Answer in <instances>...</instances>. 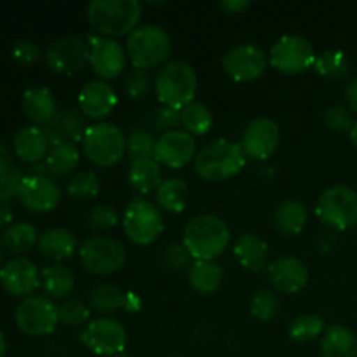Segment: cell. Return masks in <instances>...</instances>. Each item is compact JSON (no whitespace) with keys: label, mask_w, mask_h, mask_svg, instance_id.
<instances>
[{"label":"cell","mask_w":357,"mask_h":357,"mask_svg":"<svg viewBox=\"0 0 357 357\" xmlns=\"http://www.w3.org/2000/svg\"><path fill=\"white\" fill-rule=\"evenodd\" d=\"M181 243L194 260L215 261L229 248L230 230L218 216L199 215L187 223Z\"/></svg>","instance_id":"cell-1"},{"label":"cell","mask_w":357,"mask_h":357,"mask_svg":"<svg viewBox=\"0 0 357 357\" xmlns=\"http://www.w3.org/2000/svg\"><path fill=\"white\" fill-rule=\"evenodd\" d=\"M246 164V155L237 143L230 139H215L197 152L194 169L199 178L211 183L225 181L241 173Z\"/></svg>","instance_id":"cell-2"},{"label":"cell","mask_w":357,"mask_h":357,"mask_svg":"<svg viewBox=\"0 0 357 357\" xmlns=\"http://www.w3.org/2000/svg\"><path fill=\"white\" fill-rule=\"evenodd\" d=\"M87 20L105 37L131 35L142 20L138 0H93L87 6Z\"/></svg>","instance_id":"cell-3"},{"label":"cell","mask_w":357,"mask_h":357,"mask_svg":"<svg viewBox=\"0 0 357 357\" xmlns=\"http://www.w3.org/2000/svg\"><path fill=\"white\" fill-rule=\"evenodd\" d=\"M197 86L195 70L180 59L164 63L153 79V87L160 105H166L174 110H181L194 101Z\"/></svg>","instance_id":"cell-4"},{"label":"cell","mask_w":357,"mask_h":357,"mask_svg":"<svg viewBox=\"0 0 357 357\" xmlns=\"http://www.w3.org/2000/svg\"><path fill=\"white\" fill-rule=\"evenodd\" d=\"M126 52L135 68H155L162 65L169 56L171 38L160 26L143 24L128 37Z\"/></svg>","instance_id":"cell-5"},{"label":"cell","mask_w":357,"mask_h":357,"mask_svg":"<svg viewBox=\"0 0 357 357\" xmlns=\"http://www.w3.org/2000/svg\"><path fill=\"white\" fill-rule=\"evenodd\" d=\"M82 152L98 167H112L126 153V138L121 129L108 122H98L87 128L82 138Z\"/></svg>","instance_id":"cell-6"},{"label":"cell","mask_w":357,"mask_h":357,"mask_svg":"<svg viewBox=\"0 0 357 357\" xmlns=\"http://www.w3.org/2000/svg\"><path fill=\"white\" fill-rule=\"evenodd\" d=\"M122 227L132 244L150 246L164 232V218L155 204L143 197H135L126 208Z\"/></svg>","instance_id":"cell-7"},{"label":"cell","mask_w":357,"mask_h":357,"mask_svg":"<svg viewBox=\"0 0 357 357\" xmlns=\"http://www.w3.org/2000/svg\"><path fill=\"white\" fill-rule=\"evenodd\" d=\"M316 215L330 229H351L357 223V192L344 185L330 187L319 195Z\"/></svg>","instance_id":"cell-8"},{"label":"cell","mask_w":357,"mask_h":357,"mask_svg":"<svg viewBox=\"0 0 357 357\" xmlns=\"http://www.w3.org/2000/svg\"><path fill=\"white\" fill-rule=\"evenodd\" d=\"M80 264L89 274L112 275L126 264V248L117 239L105 236L89 237L79 250Z\"/></svg>","instance_id":"cell-9"},{"label":"cell","mask_w":357,"mask_h":357,"mask_svg":"<svg viewBox=\"0 0 357 357\" xmlns=\"http://www.w3.org/2000/svg\"><path fill=\"white\" fill-rule=\"evenodd\" d=\"M271 65L286 75H298L316 65V51L302 35H284L271 49Z\"/></svg>","instance_id":"cell-10"},{"label":"cell","mask_w":357,"mask_h":357,"mask_svg":"<svg viewBox=\"0 0 357 357\" xmlns=\"http://www.w3.org/2000/svg\"><path fill=\"white\" fill-rule=\"evenodd\" d=\"M14 321L20 331H23L28 337L51 335L59 324L58 307L51 298L31 295L16 307Z\"/></svg>","instance_id":"cell-11"},{"label":"cell","mask_w":357,"mask_h":357,"mask_svg":"<svg viewBox=\"0 0 357 357\" xmlns=\"http://www.w3.org/2000/svg\"><path fill=\"white\" fill-rule=\"evenodd\" d=\"M80 342L96 356L114 357L124 352L128 333L122 323L112 317H98L89 321L80 335Z\"/></svg>","instance_id":"cell-12"},{"label":"cell","mask_w":357,"mask_h":357,"mask_svg":"<svg viewBox=\"0 0 357 357\" xmlns=\"http://www.w3.org/2000/svg\"><path fill=\"white\" fill-rule=\"evenodd\" d=\"M89 58L87 42L75 35L56 38L45 52V63L58 75H73L89 63Z\"/></svg>","instance_id":"cell-13"},{"label":"cell","mask_w":357,"mask_h":357,"mask_svg":"<svg viewBox=\"0 0 357 357\" xmlns=\"http://www.w3.org/2000/svg\"><path fill=\"white\" fill-rule=\"evenodd\" d=\"M87 45H89L91 52L89 65L101 80H114L124 73L128 52L124 51L121 42L110 37L89 33Z\"/></svg>","instance_id":"cell-14"},{"label":"cell","mask_w":357,"mask_h":357,"mask_svg":"<svg viewBox=\"0 0 357 357\" xmlns=\"http://www.w3.org/2000/svg\"><path fill=\"white\" fill-rule=\"evenodd\" d=\"M279 126L271 117H257L250 121L243 132V149L244 155L253 160H267L275 153L279 146Z\"/></svg>","instance_id":"cell-15"},{"label":"cell","mask_w":357,"mask_h":357,"mask_svg":"<svg viewBox=\"0 0 357 357\" xmlns=\"http://www.w3.org/2000/svg\"><path fill=\"white\" fill-rule=\"evenodd\" d=\"M222 66L236 82H251L267 70V54L255 44H241L223 56Z\"/></svg>","instance_id":"cell-16"},{"label":"cell","mask_w":357,"mask_h":357,"mask_svg":"<svg viewBox=\"0 0 357 357\" xmlns=\"http://www.w3.org/2000/svg\"><path fill=\"white\" fill-rule=\"evenodd\" d=\"M61 188L52 178L26 174L17 192V201L31 213H49L59 204Z\"/></svg>","instance_id":"cell-17"},{"label":"cell","mask_w":357,"mask_h":357,"mask_svg":"<svg viewBox=\"0 0 357 357\" xmlns=\"http://www.w3.org/2000/svg\"><path fill=\"white\" fill-rule=\"evenodd\" d=\"M195 139L187 131L174 129V131L160 135L155 143V155L153 159L160 166L171 167V169H181L188 162L195 159Z\"/></svg>","instance_id":"cell-18"},{"label":"cell","mask_w":357,"mask_h":357,"mask_svg":"<svg viewBox=\"0 0 357 357\" xmlns=\"http://www.w3.org/2000/svg\"><path fill=\"white\" fill-rule=\"evenodd\" d=\"M42 274L28 258H13L0 271V284L9 295L28 298L40 286Z\"/></svg>","instance_id":"cell-19"},{"label":"cell","mask_w":357,"mask_h":357,"mask_svg":"<svg viewBox=\"0 0 357 357\" xmlns=\"http://www.w3.org/2000/svg\"><path fill=\"white\" fill-rule=\"evenodd\" d=\"M267 275L279 293L295 295L309 284V267L296 257H281L268 264Z\"/></svg>","instance_id":"cell-20"},{"label":"cell","mask_w":357,"mask_h":357,"mask_svg":"<svg viewBox=\"0 0 357 357\" xmlns=\"http://www.w3.org/2000/svg\"><path fill=\"white\" fill-rule=\"evenodd\" d=\"M87 117L80 112V108H65L58 112L47 124L40 126L47 138L49 146L59 145V143L82 142L87 131Z\"/></svg>","instance_id":"cell-21"},{"label":"cell","mask_w":357,"mask_h":357,"mask_svg":"<svg viewBox=\"0 0 357 357\" xmlns=\"http://www.w3.org/2000/svg\"><path fill=\"white\" fill-rule=\"evenodd\" d=\"M117 107V94L105 80L87 82L79 93V108L87 119L101 121L108 117Z\"/></svg>","instance_id":"cell-22"},{"label":"cell","mask_w":357,"mask_h":357,"mask_svg":"<svg viewBox=\"0 0 357 357\" xmlns=\"http://www.w3.org/2000/svg\"><path fill=\"white\" fill-rule=\"evenodd\" d=\"M79 243L72 230L58 229L45 230L40 237H38V250H40L42 257H45L51 261H65L75 255Z\"/></svg>","instance_id":"cell-23"},{"label":"cell","mask_w":357,"mask_h":357,"mask_svg":"<svg viewBox=\"0 0 357 357\" xmlns=\"http://www.w3.org/2000/svg\"><path fill=\"white\" fill-rule=\"evenodd\" d=\"M14 153L20 157L23 162L37 164L44 159L49 152V142L45 138L44 131L37 126H26V128L17 129L13 139Z\"/></svg>","instance_id":"cell-24"},{"label":"cell","mask_w":357,"mask_h":357,"mask_svg":"<svg viewBox=\"0 0 357 357\" xmlns=\"http://www.w3.org/2000/svg\"><path fill=\"white\" fill-rule=\"evenodd\" d=\"M234 255L244 268L261 272L268 267V246L257 234H244L234 246Z\"/></svg>","instance_id":"cell-25"},{"label":"cell","mask_w":357,"mask_h":357,"mask_svg":"<svg viewBox=\"0 0 357 357\" xmlns=\"http://www.w3.org/2000/svg\"><path fill=\"white\" fill-rule=\"evenodd\" d=\"M21 107H23L24 115L31 122H37L40 126L47 124L58 114L54 96L47 87H31V89L24 91Z\"/></svg>","instance_id":"cell-26"},{"label":"cell","mask_w":357,"mask_h":357,"mask_svg":"<svg viewBox=\"0 0 357 357\" xmlns=\"http://www.w3.org/2000/svg\"><path fill=\"white\" fill-rule=\"evenodd\" d=\"M323 357H357V337L354 331L342 324H333L321 338Z\"/></svg>","instance_id":"cell-27"},{"label":"cell","mask_w":357,"mask_h":357,"mask_svg":"<svg viewBox=\"0 0 357 357\" xmlns=\"http://www.w3.org/2000/svg\"><path fill=\"white\" fill-rule=\"evenodd\" d=\"M274 225L281 236L293 237L303 232L307 227V209L300 201H282L275 209Z\"/></svg>","instance_id":"cell-28"},{"label":"cell","mask_w":357,"mask_h":357,"mask_svg":"<svg viewBox=\"0 0 357 357\" xmlns=\"http://www.w3.org/2000/svg\"><path fill=\"white\" fill-rule=\"evenodd\" d=\"M80 153L73 143H59L49 149L44 167L49 178H65L79 166Z\"/></svg>","instance_id":"cell-29"},{"label":"cell","mask_w":357,"mask_h":357,"mask_svg":"<svg viewBox=\"0 0 357 357\" xmlns=\"http://www.w3.org/2000/svg\"><path fill=\"white\" fill-rule=\"evenodd\" d=\"M223 271L216 261L195 260L188 268V284L202 295L218 291L222 286Z\"/></svg>","instance_id":"cell-30"},{"label":"cell","mask_w":357,"mask_h":357,"mask_svg":"<svg viewBox=\"0 0 357 357\" xmlns=\"http://www.w3.org/2000/svg\"><path fill=\"white\" fill-rule=\"evenodd\" d=\"M128 178L132 187L142 194H150L153 190L157 192V188L164 181L160 164L155 159H143L131 162Z\"/></svg>","instance_id":"cell-31"},{"label":"cell","mask_w":357,"mask_h":357,"mask_svg":"<svg viewBox=\"0 0 357 357\" xmlns=\"http://www.w3.org/2000/svg\"><path fill=\"white\" fill-rule=\"evenodd\" d=\"M42 288L49 298L63 300L75 288V278L65 265H49L42 271Z\"/></svg>","instance_id":"cell-32"},{"label":"cell","mask_w":357,"mask_h":357,"mask_svg":"<svg viewBox=\"0 0 357 357\" xmlns=\"http://www.w3.org/2000/svg\"><path fill=\"white\" fill-rule=\"evenodd\" d=\"M157 204L169 213L185 211L188 204V185L180 178H169L155 192Z\"/></svg>","instance_id":"cell-33"},{"label":"cell","mask_w":357,"mask_h":357,"mask_svg":"<svg viewBox=\"0 0 357 357\" xmlns=\"http://www.w3.org/2000/svg\"><path fill=\"white\" fill-rule=\"evenodd\" d=\"M126 291L114 282H101L89 293V307L100 314H110L124 309Z\"/></svg>","instance_id":"cell-34"},{"label":"cell","mask_w":357,"mask_h":357,"mask_svg":"<svg viewBox=\"0 0 357 357\" xmlns=\"http://www.w3.org/2000/svg\"><path fill=\"white\" fill-rule=\"evenodd\" d=\"M0 243L10 253H24V251L31 250L35 246V243H38L37 229L31 223L26 222L13 223V225H9L6 229Z\"/></svg>","instance_id":"cell-35"},{"label":"cell","mask_w":357,"mask_h":357,"mask_svg":"<svg viewBox=\"0 0 357 357\" xmlns=\"http://www.w3.org/2000/svg\"><path fill=\"white\" fill-rule=\"evenodd\" d=\"M180 122L188 135L204 136L213 128V114L206 105L192 101L180 110Z\"/></svg>","instance_id":"cell-36"},{"label":"cell","mask_w":357,"mask_h":357,"mask_svg":"<svg viewBox=\"0 0 357 357\" xmlns=\"http://www.w3.org/2000/svg\"><path fill=\"white\" fill-rule=\"evenodd\" d=\"M316 72L331 80H344L351 73V61L342 51H324L317 56Z\"/></svg>","instance_id":"cell-37"},{"label":"cell","mask_w":357,"mask_h":357,"mask_svg":"<svg viewBox=\"0 0 357 357\" xmlns=\"http://www.w3.org/2000/svg\"><path fill=\"white\" fill-rule=\"evenodd\" d=\"M324 331V319L316 314H303L295 317L288 326V335L296 344H309Z\"/></svg>","instance_id":"cell-38"},{"label":"cell","mask_w":357,"mask_h":357,"mask_svg":"<svg viewBox=\"0 0 357 357\" xmlns=\"http://www.w3.org/2000/svg\"><path fill=\"white\" fill-rule=\"evenodd\" d=\"M155 143L157 139L153 138L152 131L138 129V131H132L126 138V153H128L132 162L135 160L153 159V155H155Z\"/></svg>","instance_id":"cell-39"},{"label":"cell","mask_w":357,"mask_h":357,"mask_svg":"<svg viewBox=\"0 0 357 357\" xmlns=\"http://www.w3.org/2000/svg\"><path fill=\"white\" fill-rule=\"evenodd\" d=\"M279 309H281V302H279L278 295L271 289H260L253 296L250 305L251 316L257 317L258 321H264V323L274 319L279 314Z\"/></svg>","instance_id":"cell-40"},{"label":"cell","mask_w":357,"mask_h":357,"mask_svg":"<svg viewBox=\"0 0 357 357\" xmlns=\"http://www.w3.org/2000/svg\"><path fill=\"white\" fill-rule=\"evenodd\" d=\"M66 192L73 199H82V201L94 197L100 192V178L93 171H80L70 178L66 183Z\"/></svg>","instance_id":"cell-41"},{"label":"cell","mask_w":357,"mask_h":357,"mask_svg":"<svg viewBox=\"0 0 357 357\" xmlns=\"http://www.w3.org/2000/svg\"><path fill=\"white\" fill-rule=\"evenodd\" d=\"M124 93L128 94L131 100H143V98L149 96V93L152 91V77L146 70L135 68L128 70L124 75Z\"/></svg>","instance_id":"cell-42"},{"label":"cell","mask_w":357,"mask_h":357,"mask_svg":"<svg viewBox=\"0 0 357 357\" xmlns=\"http://www.w3.org/2000/svg\"><path fill=\"white\" fill-rule=\"evenodd\" d=\"M59 323L65 326H82V324H89L91 309L82 302V300H66L65 303L58 307Z\"/></svg>","instance_id":"cell-43"},{"label":"cell","mask_w":357,"mask_h":357,"mask_svg":"<svg viewBox=\"0 0 357 357\" xmlns=\"http://www.w3.org/2000/svg\"><path fill=\"white\" fill-rule=\"evenodd\" d=\"M194 258L188 253V250L185 248L183 243H169L166 248H164L162 255H160V261H162L164 267L167 271L174 272H183L192 267L194 264Z\"/></svg>","instance_id":"cell-44"},{"label":"cell","mask_w":357,"mask_h":357,"mask_svg":"<svg viewBox=\"0 0 357 357\" xmlns=\"http://www.w3.org/2000/svg\"><path fill=\"white\" fill-rule=\"evenodd\" d=\"M180 124V110H174V108L166 107V105H159L149 115V126L152 132L166 135V132L178 129Z\"/></svg>","instance_id":"cell-45"},{"label":"cell","mask_w":357,"mask_h":357,"mask_svg":"<svg viewBox=\"0 0 357 357\" xmlns=\"http://www.w3.org/2000/svg\"><path fill=\"white\" fill-rule=\"evenodd\" d=\"M119 223L117 209L110 204H98L94 206L93 211L89 213L87 218V225L94 232H107V230L114 229Z\"/></svg>","instance_id":"cell-46"},{"label":"cell","mask_w":357,"mask_h":357,"mask_svg":"<svg viewBox=\"0 0 357 357\" xmlns=\"http://www.w3.org/2000/svg\"><path fill=\"white\" fill-rule=\"evenodd\" d=\"M354 122L352 110L349 107H344V105H333V107L326 108V112H324V124L331 131L351 132Z\"/></svg>","instance_id":"cell-47"},{"label":"cell","mask_w":357,"mask_h":357,"mask_svg":"<svg viewBox=\"0 0 357 357\" xmlns=\"http://www.w3.org/2000/svg\"><path fill=\"white\" fill-rule=\"evenodd\" d=\"M10 54H13V59L17 65L30 66L40 59V47L31 40H20L14 44Z\"/></svg>","instance_id":"cell-48"},{"label":"cell","mask_w":357,"mask_h":357,"mask_svg":"<svg viewBox=\"0 0 357 357\" xmlns=\"http://www.w3.org/2000/svg\"><path fill=\"white\" fill-rule=\"evenodd\" d=\"M24 176H26V174L23 173V169L13 166L3 176H0V192H3V194L13 201L14 197H17V192H20V187L21 183H23Z\"/></svg>","instance_id":"cell-49"},{"label":"cell","mask_w":357,"mask_h":357,"mask_svg":"<svg viewBox=\"0 0 357 357\" xmlns=\"http://www.w3.org/2000/svg\"><path fill=\"white\" fill-rule=\"evenodd\" d=\"M250 7L251 2H248V0H223V2H220V9L225 10L227 14H241Z\"/></svg>","instance_id":"cell-50"},{"label":"cell","mask_w":357,"mask_h":357,"mask_svg":"<svg viewBox=\"0 0 357 357\" xmlns=\"http://www.w3.org/2000/svg\"><path fill=\"white\" fill-rule=\"evenodd\" d=\"M13 222V209H10V199L3 192H0V229L7 227Z\"/></svg>","instance_id":"cell-51"},{"label":"cell","mask_w":357,"mask_h":357,"mask_svg":"<svg viewBox=\"0 0 357 357\" xmlns=\"http://www.w3.org/2000/svg\"><path fill=\"white\" fill-rule=\"evenodd\" d=\"M345 100H347V107L352 112H357V77H354L345 87Z\"/></svg>","instance_id":"cell-52"},{"label":"cell","mask_w":357,"mask_h":357,"mask_svg":"<svg viewBox=\"0 0 357 357\" xmlns=\"http://www.w3.org/2000/svg\"><path fill=\"white\" fill-rule=\"evenodd\" d=\"M13 167V157L10 152L3 145H0V176L7 173Z\"/></svg>","instance_id":"cell-53"},{"label":"cell","mask_w":357,"mask_h":357,"mask_svg":"<svg viewBox=\"0 0 357 357\" xmlns=\"http://www.w3.org/2000/svg\"><path fill=\"white\" fill-rule=\"evenodd\" d=\"M139 309H142V300H139L135 293L131 291L126 293V302H124L126 312H138Z\"/></svg>","instance_id":"cell-54"},{"label":"cell","mask_w":357,"mask_h":357,"mask_svg":"<svg viewBox=\"0 0 357 357\" xmlns=\"http://www.w3.org/2000/svg\"><path fill=\"white\" fill-rule=\"evenodd\" d=\"M331 237H335V236L328 234V236H324L323 239H321L319 248H321V250H323V253H330V251L333 250V246H331Z\"/></svg>","instance_id":"cell-55"},{"label":"cell","mask_w":357,"mask_h":357,"mask_svg":"<svg viewBox=\"0 0 357 357\" xmlns=\"http://www.w3.org/2000/svg\"><path fill=\"white\" fill-rule=\"evenodd\" d=\"M349 135H351L352 145H354V146H356V150H357V119H356L354 126H352V129H351V132H349Z\"/></svg>","instance_id":"cell-56"},{"label":"cell","mask_w":357,"mask_h":357,"mask_svg":"<svg viewBox=\"0 0 357 357\" xmlns=\"http://www.w3.org/2000/svg\"><path fill=\"white\" fill-rule=\"evenodd\" d=\"M7 351V342H6V337H3L2 333H0V357H3Z\"/></svg>","instance_id":"cell-57"},{"label":"cell","mask_w":357,"mask_h":357,"mask_svg":"<svg viewBox=\"0 0 357 357\" xmlns=\"http://www.w3.org/2000/svg\"><path fill=\"white\" fill-rule=\"evenodd\" d=\"M3 246H2V243H0V271H2V267H3Z\"/></svg>","instance_id":"cell-58"},{"label":"cell","mask_w":357,"mask_h":357,"mask_svg":"<svg viewBox=\"0 0 357 357\" xmlns=\"http://www.w3.org/2000/svg\"><path fill=\"white\" fill-rule=\"evenodd\" d=\"M114 357H135V356H129V354H119V356H114Z\"/></svg>","instance_id":"cell-59"}]
</instances>
